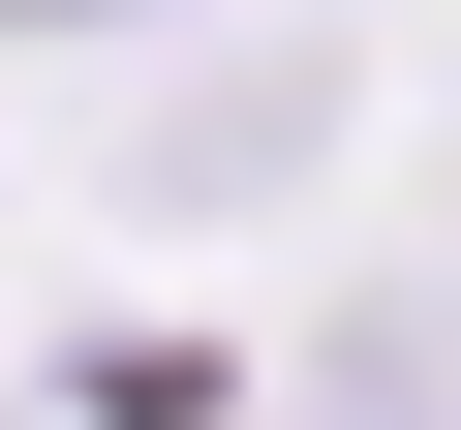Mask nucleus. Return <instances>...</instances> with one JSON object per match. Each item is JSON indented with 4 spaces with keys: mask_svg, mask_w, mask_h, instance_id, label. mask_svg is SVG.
<instances>
[{
    "mask_svg": "<svg viewBox=\"0 0 461 430\" xmlns=\"http://www.w3.org/2000/svg\"><path fill=\"white\" fill-rule=\"evenodd\" d=\"M0 31H154V0H0Z\"/></svg>",
    "mask_w": 461,
    "mask_h": 430,
    "instance_id": "1",
    "label": "nucleus"
}]
</instances>
